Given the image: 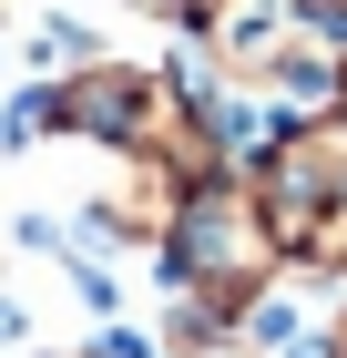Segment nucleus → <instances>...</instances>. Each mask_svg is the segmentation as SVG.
I'll return each instance as SVG.
<instances>
[{"label":"nucleus","mask_w":347,"mask_h":358,"mask_svg":"<svg viewBox=\"0 0 347 358\" xmlns=\"http://www.w3.org/2000/svg\"><path fill=\"white\" fill-rule=\"evenodd\" d=\"M0 10H10V0H0Z\"/></svg>","instance_id":"obj_6"},{"label":"nucleus","mask_w":347,"mask_h":358,"mask_svg":"<svg viewBox=\"0 0 347 358\" xmlns=\"http://www.w3.org/2000/svg\"><path fill=\"white\" fill-rule=\"evenodd\" d=\"M337 10H347V0H337Z\"/></svg>","instance_id":"obj_7"},{"label":"nucleus","mask_w":347,"mask_h":358,"mask_svg":"<svg viewBox=\"0 0 347 358\" xmlns=\"http://www.w3.org/2000/svg\"><path fill=\"white\" fill-rule=\"evenodd\" d=\"M245 185L266 205V236L286 256V276H347V113H286L256 154Z\"/></svg>","instance_id":"obj_2"},{"label":"nucleus","mask_w":347,"mask_h":358,"mask_svg":"<svg viewBox=\"0 0 347 358\" xmlns=\"http://www.w3.org/2000/svg\"><path fill=\"white\" fill-rule=\"evenodd\" d=\"M337 287H347V276H337ZM327 348H337V358H347V297H337V328H327Z\"/></svg>","instance_id":"obj_5"},{"label":"nucleus","mask_w":347,"mask_h":358,"mask_svg":"<svg viewBox=\"0 0 347 358\" xmlns=\"http://www.w3.org/2000/svg\"><path fill=\"white\" fill-rule=\"evenodd\" d=\"M123 10H143V21H174V31L194 21V0H123Z\"/></svg>","instance_id":"obj_3"},{"label":"nucleus","mask_w":347,"mask_h":358,"mask_svg":"<svg viewBox=\"0 0 347 358\" xmlns=\"http://www.w3.org/2000/svg\"><path fill=\"white\" fill-rule=\"evenodd\" d=\"M154 256H163V287H174V348H184V358H214L225 338H235V317L286 276L245 164L194 174V185L174 194V215H163Z\"/></svg>","instance_id":"obj_1"},{"label":"nucleus","mask_w":347,"mask_h":358,"mask_svg":"<svg viewBox=\"0 0 347 358\" xmlns=\"http://www.w3.org/2000/svg\"><path fill=\"white\" fill-rule=\"evenodd\" d=\"M72 358H143V338H92V348H72Z\"/></svg>","instance_id":"obj_4"}]
</instances>
